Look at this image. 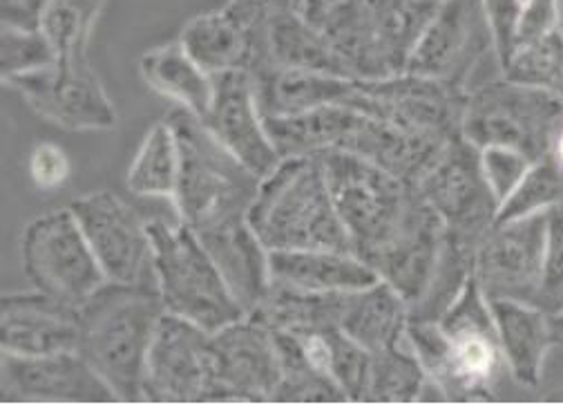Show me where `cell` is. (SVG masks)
I'll use <instances>...</instances> for the list:
<instances>
[{
	"label": "cell",
	"mask_w": 563,
	"mask_h": 405,
	"mask_svg": "<svg viewBox=\"0 0 563 405\" xmlns=\"http://www.w3.org/2000/svg\"><path fill=\"white\" fill-rule=\"evenodd\" d=\"M407 343L448 401H492L508 374L489 300L474 276L439 320H409Z\"/></svg>",
	"instance_id": "cell-1"
},
{
	"label": "cell",
	"mask_w": 563,
	"mask_h": 405,
	"mask_svg": "<svg viewBox=\"0 0 563 405\" xmlns=\"http://www.w3.org/2000/svg\"><path fill=\"white\" fill-rule=\"evenodd\" d=\"M166 314L157 287L101 285L81 307L77 352L114 392L117 401L144 398V370L157 325Z\"/></svg>",
	"instance_id": "cell-2"
},
{
	"label": "cell",
	"mask_w": 563,
	"mask_h": 405,
	"mask_svg": "<svg viewBox=\"0 0 563 405\" xmlns=\"http://www.w3.org/2000/svg\"><path fill=\"white\" fill-rule=\"evenodd\" d=\"M166 119L179 144V182L173 197L179 222L195 236L246 222L262 177L233 157L192 112L177 108Z\"/></svg>",
	"instance_id": "cell-3"
},
{
	"label": "cell",
	"mask_w": 563,
	"mask_h": 405,
	"mask_svg": "<svg viewBox=\"0 0 563 405\" xmlns=\"http://www.w3.org/2000/svg\"><path fill=\"white\" fill-rule=\"evenodd\" d=\"M249 225L266 251H351L318 157L279 160L260 182Z\"/></svg>",
	"instance_id": "cell-4"
},
{
	"label": "cell",
	"mask_w": 563,
	"mask_h": 405,
	"mask_svg": "<svg viewBox=\"0 0 563 405\" xmlns=\"http://www.w3.org/2000/svg\"><path fill=\"white\" fill-rule=\"evenodd\" d=\"M439 6L430 0H342L316 25L349 79L376 81L407 73L411 52Z\"/></svg>",
	"instance_id": "cell-5"
},
{
	"label": "cell",
	"mask_w": 563,
	"mask_h": 405,
	"mask_svg": "<svg viewBox=\"0 0 563 405\" xmlns=\"http://www.w3.org/2000/svg\"><path fill=\"white\" fill-rule=\"evenodd\" d=\"M316 157L324 168L351 251L372 264L407 229L426 199L416 186L349 151H327Z\"/></svg>",
	"instance_id": "cell-6"
},
{
	"label": "cell",
	"mask_w": 563,
	"mask_h": 405,
	"mask_svg": "<svg viewBox=\"0 0 563 405\" xmlns=\"http://www.w3.org/2000/svg\"><path fill=\"white\" fill-rule=\"evenodd\" d=\"M157 292L168 314L213 333L246 316L216 260L186 225L148 220Z\"/></svg>",
	"instance_id": "cell-7"
},
{
	"label": "cell",
	"mask_w": 563,
	"mask_h": 405,
	"mask_svg": "<svg viewBox=\"0 0 563 405\" xmlns=\"http://www.w3.org/2000/svg\"><path fill=\"white\" fill-rule=\"evenodd\" d=\"M561 123L563 106L552 92L501 75L470 90L461 134L476 149L506 146L539 162L550 153Z\"/></svg>",
	"instance_id": "cell-8"
},
{
	"label": "cell",
	"mask_w": 563,
	"mask_h": 405,
	"mask_svg": "<svg viewBox=\"0 0 563 405\" xmlns=\"http://www.w3.org/2000/svg\"><path fill=\"white\" fill-rule=\"evenodd\" d=\"M21 262L34 289L77 307L108 283L69 207L43 214L25 227Z\"/></svg>",
	"instance_id": "cell-9"
},
{
	"label": "cell",
	"mask_w": 563,
	"mask_h": 405,
	"mask_svg": "<svg viewBox=\"0 0 563 405\" xmlns=\"http://www.w3.org/2000/svg\"><path fill=\"white\" fill-rule=\"evenodd\" d=\"M467 97L470 90L461 86L402 73L376 81H356L344 103L409 132L454 140L461 138Z\"/></svg>",
	"instance_id": "cell-10"
},
{
	"label": "cell",
	"mask_w": 563,
	"mask_h": 405,
	"mask_svg": "<svg viewBox=\"0 0 563 405\" xmlns=\"http://www.w3.org/2000/svg\"><path fill=\"white\" fill-rule=\"evenodd\" d=\"M108 283L157 287L148 220L112 190H95L69 205Z\"/></svg>",
	"instance_id": "cell-11"
},
{
	"label": "cell",
	"mask_w": 563,
	"mask_h": 405,
	"mask_svg": "<svg viewBox=\"0 0 563 405\" xmlns=\"http://www.w3.org/2000/svg\"><path fill=\"white\" fill-rule=\"evenodd\" d=\"M485 58L497 61V50L481 0H445L418 39L407 73L472 90Z\"/></svg>",
	"instance_id": "cell-12"
},
{
	"label": "cell",
	"mask_w": 563,
	"mask_h": 405,
	"mask_svg": "<svg viewBox=\"0 0 563 405\" xmlns=\"http://www.w3.org/2000/svg\"><path fill=\"white\" fill-rule=\"evenodd\" d=\"M545 211L495 222L487 229L474 260V278L487 300L537 305L545 260Z\"/></svg>",
	"instance_id": "cell-13"
},
{
	"label": "cell",
	"mask_w": 563,
	"mask_h": 405,
	"mask_svg": "<svg viewBox=\"0 0 563 405\" xmlns=\"http://www.w3.org/2000/svg\"><path fill=\"white\" fill-rule=\"evenodd\" d=\"M416 188L450 233L481 242L497 222L499 201L483 177L481 151L463 134L445 146L439 162Z\"/></svg>",
	"instance_id": "cell-14"
},
{
	"label": "cell",
	"mask_w": 563,
	"mask_h": 405,
	"mask_svg": "<svg viewBox=\"0 0 563 405\" xmlns=\"http://www.w3.org/2000/svg\"><path fill=\"white\" fill-rule=\"evenodd\" d=\"M43 119L67 130H110L117 112L90 61H56L5 81Z\"/></svg>",
	"instance_id": "cell-15"
},
{
	"label": "cell",
	"mask_w": 563,
	"mask_h": 405,
	"mask_svg": "<svg viewBox=\"0 0 563 405\" xmlns=\"http://www.w3.org/2000/svg\"><path fill=\"white\" fill-rule=\"evenodd\" d=\"M213 365L210 333L175 314H164L144 370V398L159 403L210 401Z\"/></svg>",
	"instance_id": "cell-16"
},
{
	"label": "cell",
	"mask_w": 563,
	"mask_h": 405,
	"mask_svg": "<svg viewBox=\"0 0 563 405\" xmlns=\"http://www.w3.org/2000/svg\"><path fill=\"white\" fill-rule=\"evenodd\" d=\"M210 401H271L279 383L273 331L255 316H244L210 333Z\"/></svg>",
	"instance_id": "cell-17"
},
{
	"label": "cell",
	"mask_w": 563,
	"mask_h": 405,
	"mask_svg": "<svg viewBox=\"0 0 563 405\" xmlns=\"http://www.w3.org/2000/svg\"><path fill=\"white\" fill-rule=\"evenodd\" d=\"M201 123L257 177H266L279 164V155L268 140L251 73L231 70L213 77V99Z\"/></svg>",
	"instance_id": "cell-18"
},
{
	"label": "cell",
	"mask_w": 563,
	"mask_h": 405,
	"mask_svg": "<svg viewBox=\"0 0 563 405\" xmlns=\"http://www.w3.org/2000/svg\"><path fill=\"white\" fill-rule=\"evenodd\" d=\"M0 394L5 401L106 403L114 392L79 352L49 357H19L3 352Z\"/></svg>",
	"instance_id": "cell-19"
},
{
	"label": "cell",
	"mask_w": 563,
	"mask_h": 405,
	"mask_svg": "<svg viewBox=\"0 0 563 405\" xmlns=\"http://www.w3.org/2000/svg\"><path fill=\"white\" fill-rule=\"evenodd\" d=\"M79 307L38 289L5 294L0 300V348L19 357L77 352Z\"/></svg>",
	"instance_id": "cell-20"
},
{
	"label": "cell",
	"mask_w": 563,
	"mask_h": 405,
	"mask_svg": "<svg viewBox=\"0 0 563 405\" xmlns=\"http://www.w3.org/2000/svg\"><path fill=\"white\" fill-rule=\"evenodd\" d=\"M361 112V110H358ZM456 140V138H454ZM452 140L409 132L361 112L356 128L340 151L354 153L409 186H418Z\"/></svg>",
	"instance_id": "cell-21"
},
{
	"label": "cell",
	"mask_w": 563,
	"mask_h": 405,
	"mask_svg": "<svg viewBox=\"0 0 563 405\" xmlns=\"http://www.w3.org/2000/svg\"><path fill=\"white\" fill-rule=\"evenodd\" d=\"M273 283L316 294H351L376 285L374 269L351 251L291 249L268 251Z\"/></svg>",
	"instance_id": "cell-22"
},
{
	"label": "cell",
	"mask_w": 563,
	"mask_h": 405,
	"mask_svg": "<svg viewBox=\"0 0 563 405\" xmlns=\"http://www.w3.org/2000/svg\"><path fill=\"white\" fill-rule=\"evenodd\" d=\"M489 309L508 374L521 387H539L548 352L554 348L550 314L519 300H489Z\"/></svg>",
	"instance_id": "cell-23"
},
{
	"label": "cell",
	"mask_w": 563,
	"mask_h": 405,
	"mask_svg": "<svg viewBox=\"0 0 563 405\" xmlns=\"http://www.w3.org/2000/svg\"><path fill=\"white\" fill-rule=\"evenodd\" d=\"M262 117H291L316 108L344 103L356 81L324 73L264 63L251 73Z\"/></svg>",
	"instance_id": "cell-24"
},
{
	"label": "cell",
	"mask_w": 563,
	"mask_h": 405,
	"mask_svg": "<svg viewBox=\"0 0 563 405\" xmlns=\"http://www.w3.org/2000/svg\"><path fill=\"white\" fill-rule=\"evenodd\" d=\"M210 258L216 260L233 296L246 311L255 314L271 292V262L268 251L251 229L249 220L197 236Z\"/></svg>",
	"instance_id": "cell-25"
},
{
	"label": "cell",
	"mask_w": 563,
	"mask_h": 405,
	"mask_svg": "<svg viewBox=\"0 0 563 405\" xmlns=\"http://www.w3.org/2000/svg\"><path fill=\"white\" fill-rule=\"evenodd\" d=\"M184 50L210 77L246 70L260 63V36L227 8L206 12L186 23L179 36Z\"/></svg>",
	"instance_id": "cell-26"
},
{
	"label": "cell",
	"mask_w": 563,
	"mask_h": 405,
	"mask_svg": "<svg viewBox=\"0 0 563 405\" xmlns=\"http://www.w3.org/2000/svg\"><path fill=\"white\" fill-rule=\"evenodd\" d=\"M358 119L356 108L333 103L291 117H264V125L279 160H287L340 151Z\"/></svg>",
	"instance_id": "cell-27"
},
{
	"label": "cell",
	"mask_w": 563,
	"mask_h": 405,
	"mask_svg": "<svg viewBox=\"0 0 563 405\" xmlns=\"http://www.w3.org/2000/svg\"><path fill=\"white\" fill-rule=\"evenodd\" d=\"M407 303L385 281L346 294L340 316V329L372 354L400 346L407 336Z\"/></svg>",
	"instance_id": "cell-28"
},
{
	"label": "cell",
	"mask_w": 563,
	"mask_h": 405,
	"mask_svg": "<svg viewBox=\"0 0 563 405\" xmlns=\"http://www.w3.org/2000/svg\"><path fill=\"white\" fill-rule=\"evenodd\" d=\"M257 32L262 41V61L255 67L273 63L282 67H298V70L324 73L349 79L342 61L338 58L322 30L305 14L275 17Z\"/></svg>",
	"instance_id": "cell-29"
},
{
	"label": "cell",
	"mask_w": 563,
	"mask_h": 405,
	"mask_svg": "<svg viewBox=\"0 0 563 405\" xmlns=\"http://www.w3.org/2000/svg\"><path fill=\"white\" fill-rule=\"evenodd\" d=\"M139 70L155 92L177 103V108L199 119L208 112L213 99V77L192 61L179 39L148 50L141 56Z\"/></svg>",
	"instance_id": "cell-30"
},
{
	"label": "cell",
	"mask_w": 563,
	"mask_h": 405,
	"mask_svg": "<svg viewBox=\"0 0 563 405\" xmlns=\"http://www.w3.org/2000/svg\"><path fill=\"white\" fill-rule=\"evenodd\" d=\"M346 294L302 292L282 283H271V292L251 316L260 318L268 329L289 333H313L340 327Z\"/></svg>",
	"instance_id": "cell-31"
},
{
	"label": "cell",
	"mask_w": 563,
	"mask_h": 405,
	"mask_svg": "<svg viewBox=\"0 0 563 405\" xmlns=\"http://www.w3.org/2000/svg\"><path fill=\"white\" fill-rule=\"evenodd\" d=\"M273 331V341L279 359V383L271 401H298V403H333L346 401L335 381L320 370L307 354L296 333Z\"/></svg>",
	"instance_id": "cell-32"
},
{
	"label": "cell",
	"mask_w": 563,
	"mask_h": 405,
	"mask_svg": "<svg viewBox=\"0 0 563 405\" xmlns=\"http://www.w3.org/2000/svg\"><path fill=\"white\" fill-rule=\"evenodd\" d=\"M179 182V144L168 119L151 125L128 171V188L139 197H175Z\"/></svg>",
	"instance_id": "cell-33"
},
{
	"label": "cell",
	"mask_w": 563,
	"mask_h": 405,
	"mask_svg": "<svg viewBox=\"0 0 563 405\" xmlns=\"http://www.w3.org/2000/svg\"><path fill=\"white\" fill-rule=\"evenodd\" d=\"M108 0H52L41 30L56 50V61H86L90 36Z\"/></svg>",
	"instance_id": "cell-34"
},
{
	"label": "cell",
	"mask_w": 563,
	"mask_h": 405,
	"mask_svg": "<svg viewBox=\"0 0 563 405\" xmlns=\"http://www.w3.org/2000/svg\"><path fill=\"white\" fill-rule=\"evenodd\" d=\"M428 383L418 357L407 343V336L400 346L385 352L372 354V379L367 401L374 403H411L420 396Z\"/></svg>",
	"instance_id": "cell-35"
},
{
	"label": "cell",
	"mask_w": 563,
	"mask_h": 405,
	"mask_svg": "<svg viewBox=\"0 0 563 405\" xmlns=\"http://www.w3.org/2000/svg\"><path fill=\"white\" fill-rule=\"evenodd\" d=\"M501 75L510 81L548 90L554 97L563 90V36L559 30L519 45Z\"/></svg>",
	"instance_id": "cell-36"
},
{
	"label": "cell",
	"mask_w": 563,
	"mask_h": 405,
	"mask_svg": "<svg viewBox=\"0 0 563 405\" xmlns=\"http://www.w3.org/2000/svg\"><path fill=\"white\" fill-rule=\"evenodd\" d=\"M559 205H563V171L545 155L530 166L519 188L504 201L497 222L543 214Z\"/></svg>",
	"instance_id": "cell-37"
},
{
	"label": "cell",
	"mask_w": 563,
	"mask_h": 405,
	"mask_svg": "<svg viewBox=\"0 0 563 405\" xmlns=\"http://www.w3.org/2000/svg\"><path fill=\"white\" fill-rule=\"evenodd\" d=\"M329 348V374L346 401H367L372 379V352L340 329H324Z\"/></svg>",
	"instance_id": "cell-38"
},
{
	"label": "cell",
	"mask_w": 563,
	"mask_h": 405,
	"mask_svg": "<svg viewBox=\"0 0 563 405\" xmlns=\"http://www.w3.org/2000/svg\"><path fill=\"white\" fill-rule=\"evenodd\" d=\"M56 63V50L43 30L3 25L0 32V75L3 81Z\"/></svg>",
	"instance_id": "cell-39"
},
{
	"label": "cell",
	"mask_w": 563,
	"mask_h": 405,
	"mask_svg": "<svg viewBox=\"0 0 563 405\" xmlns=\"http://www.w3.org/2000/svg\"><path fill=\"white\" fill-rule=\"evenodd\" d=\"M545 260L537 305L550 316L563 309V205L545 211Z\"/></svg>",
	"instance_id": "cell-40"
},
{
	"label": "cell",
	"mask_w": 563,
	"mask_h": 405,
	"mask_svg": "<svg viewBox=\"0 0 563 405\" xmlns=\"http://www.w3.org/2000/svg\"><path fill=\"white\" fill-rule=\"evenodd\" d=\"M478 151H481L483 177L492 195L497 197L499 209H501L504 201L519 188V184L523 182V177L528 175L534 162L521 151L506 149V146H487Z\"/></svg>",
	"instance_id": "cell-41"
},
{
	"label": "cell",
	"mask_w": 563,
	"mask_h": 405,
	"mask_svg": "<svg viewBox=\"0 0 563 405\" xmlns=\"http://www.w3.org/2000/svg\"><path fill=\"white\" fill-rule=\"evenodd\" d=\"M481 6L487 19L492 39H495L499 70H504V65L510 61L512 52L517 50L523 0H481Z\"/></svg>",
	"instance_id": "cell-42"
},
{
	"label": "cell",
	"mask_w": 563,
	"mask_h": 405,
	"mask_svg": "<svg viewBox=\"0 0 563 405\" xmlns=\"http://www.w3.org/2000/svg\"><path fill=\"white\" fill-rule=\"evenodd\" d=\"M69 171H73L69 157L58 144L41 142L30 153V177L41 190L60 188L67 182Z\"/></svg>",
	"instance_id": "cell-43"
},
{
	"label": "cell",
	"mask_w": 563,
	"mask_h": 405,
	"mask_svg": "<svg viewBox=\"0 0 563 405\" xmlns=\"http://www.w3.org/2000/svg\"><path fill=\"white\" fill-rule=\"evenodd\" d=\"M227 10L253 32L282 14H305V0H229Z\"/></svg>",
	"instance_id": "cell-44"
},
{
	"label": "cell",
	"mask_w": 563,
	"mask_h": 405,
	"mask_svg": "<svg viewBox=\"0 0 563 405\" xmlns=\"http://www.w3.org/2000/svg\"><path fill=\"white\" fill-rule=\"evenodd\" d=\"M556 25H559L556 0H526L521 23H519L517 47L554 32Z\"/></svg>",
	"instance_id": "cell-45"
},
{
	"label": "cell",
	"mask_w": 563,
	"mask_h": 405,
	"mask_svg": "<svg viewBox=\"0 0 563 405\" xmlns=\"http://www.w3.org/2000/svg\"><path fill=\"white\" fill-rule=\"evenodd\" d=\"M52 0H0L3 25L21 30H41L43 14Z\"/></svg>",
	"instance_id": "cell-46"
},
{
	"label": "cell",
	"mask_w": 563,
	"mask_h": 405,
	"mask_svg": "<svg viewBox=\"0 0 563 405\" xmlns=\"http://www.w3.org/2000/svg\"><path fill=\"white\" fill-rule=\"evenodd\" d=\"M342 0H305V17L316 23L324 14H329L333 8H338Z\"/></svg>",
	"instance_id": "cell-47"
},
{
	"label": "cell",
	"mask_w": 563,
	"mask_h": 405,
	"mask_svg": "<svg viewBox=\"0 0 563 405\" xmlns=\"http://www.w3.org/2000/svg\"><path fill=\"white\" fill-rule=\"evenodd\" d=\"M548 155H550V157L556 162V166L563 171V123H561L559 132L554 134V142H552V149H550Z\"/></svg>",
	"instance_id": "cell-48"
},
{
	"label": "cell",
	"mask_w": 563,
	"mask_h": 405,
	"mask_svg": "<svg viewBox=\"0 0 563 405\" xmlns=\"http://www.w3.org/2000/svg\"><path fill=\"white\" fill-rule=\"evenodd\" d=\"M552 341H554V348H561L563 350V309L552 314Z\"/></svg>",
	"instance_id": "cell-49"
},
{
	"label": "cell",
	"mask_w": 563,
	"mask_h": 405,
	"mask_svg": "<svg viewBox=\"0 0 563 405\" xmlns=\"http://www.w3.org/2000/svg\"><path fill=\"white\" fill-rule=\"evenodd\" d=\"M556 8H559V25H556V30L563 36V0H556Z\"/></svg>",
	"instance_id": "cell-50"
},
{
	"label": "cell",
	"mask_w": 563,
	"mask_h": 405,
	"mask_svg": "<svg viewBox=\"0 0 563 405\" xmlns=\"http://www.w3.org/2000/svg\"><path fill=\"white\" fill-rule=\"evenodd\" d=\"M556 99H559V101H561V106H563V90L556 95Z\"/></svg>",
	"instance_id": "cell-51"
},
{
	"label": "cell",
	"mask_w": 563,
	"mask_h": 405,
	"mask_svg": "<svg viewBox=\"0 0 563 405\" xmlns=\"http://www.w3.org/2000/svg\"><path fill=\"white\" fill-rule=\"evenodd\" d=\"M430 3H445V0H430Z\"/></svg>",
	"instance_id": "cell-52"
},
{
	"label": "cell",
	"mask_w": 563,
	"mask_h": 405,
	"mask_svg": "<svg viewBox=\"0 0 563 405\" xmlns=\"http://www.w3.org/2000/svg\"><path fill=\"white\" fill-rule=\"evenodd\" d=\"M523 3H526V0H523Z\"/></svg>",
	"instance_id": "cell-53"
}]
</instances>
